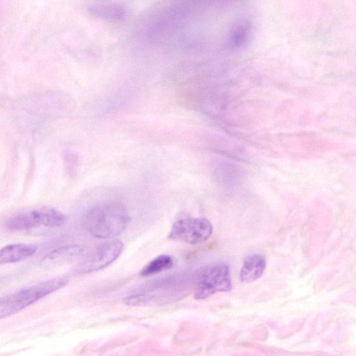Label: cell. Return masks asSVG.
Here are the masks:
<instances>
[{
    "mask_svg": "<svg viewBox=\"0 0 356 356\" xmlns=\"http://www.w3.org/2000/svg\"><path fill=\"white\" fill-rule=\"evenodd\" d=\"M212 232V225L207 220L183 218L174 224L169 238L189 244H198L206 242Z\"/></svg>",
    "mask_w": 356,
    "mask_h": 356,
    "instance_id": "cell-5",
    "label": "cell"
},
{
    "mask_svg": "<svg viewBox=\"0 0 356 356\" xmlns=\"http://www.w3.org/2000/svg\"><path fill=\"white\" fill-rule=\"evenodd\" d=\"M123 249V244L118 240L99 245L85 255L78 271L90 273L101 270L113 263L120 256Z\"/></svg>",
    "mask_w": 356,
    "mask_h": 356,
    "instance_id": "cell-6",
    "label": "cell"
},
{
    "mask_svg": "<svg viewBox=\"0 0 356 356\" xmlns=\"http://www.w3.org/2000/svg\"><path fill=\"white\" fill-rule=\"evenodd\" d=\"M67 283L68 279L65 277L55 278L0 298V319L19 312L45 297L63 289Z\"/></svg>",
    "mask_w": 356,
    "mask_h": 356,
    "instance_id": "cell-2",
    "label": "cell"
},
{
    "mask_svg": "<svg viewBox=\"0 0 356 356\" xmlns=\"http://www.w3.org/2000/svg\"><path fill=\"white\" fill-rule=\"evenodd\" d=\"M37 247L33 244H14L0 249V266L19 262L33 256Z\"/></svg>",
    "mask_w": 356,
    "mask_h": 356,
    "instance_id": "cell-7",
    "label": "cell"
},
{
    "mask_svg": "<svg viewBox=\"0 0 356 356\" xmlns=\"http://www.w3.org/2000/svg\"><path fill=\"white\" fill-rule=\"evenodd\" d=\"M252 34V25L247 20H242L232 28L230 36L229 44L233 49H239L247 45Z\"/></svg>",
    "mask_w": 356,
    "mask_h": 356,
    "instance_id": "cell-10",
    "label": "cell"
},
{
    "mask_svg": "<svg viewBox=\"0 0 356 356\" xmlns=\"http://www.w3.org/2000/svg\"><path fill=\"white\" fill-rule=\"evenodd\" d=\"M83 252L81 246L74 245L61 247L48 254L42 260V265L51 267L72 262Z\"/></svg>",
    "mask_w": 356,
    "mask_h": 356,
    "instance_id": "cell-8",
    "label": "cell"
},
{
    "mask_svg": "<svg viewBox=\"0 0 356 356\" xmlns=\"http://www.w3.org/2000/svg\"><path fill=\"white\" fill-rule=\"evenodd\" d=\"M130 218L127 209L121 203L107 201L98 203L86 213L85 227L90 233L99 239H112L127 229Z\"/></svg>",
    "mask_w": 356,
    "mask_h": 356,
    "instance_id": "cell-1",
    "label": "cell"
},
{
    "mask_svg": "<svg viewBox=\"0 0 356 356\" xmlns=\"http://www.w3.org/2000/svg\"><path fill=\"white\" fill-rule=\"evenodd\" d=\"M266 266V259L263 255L253 254L248 256L240 271L241 281L249 283L258 280L264 273Z\"/></svg>",
    "mask_w": 356,
    "mask_h": 356,
    "instance_id": "cell-9",
    "label": "cell"
},
{
    "mask_svg": "<svg viewBox=\"0 0 356 356\" xmlns=\"http://www.w3.org/2000/svg\"><path fill=\"white\" fill-rule=\"evenodd\" d=\"M174 262L171 256L162 255L154 259L141 269L142 276H150L172 268Z\"/></svg>",
    "mask_w": 356,
    "mask_h": 356,
    "instance_id": "cell-11",
    "label": "cell"
},
{
    "mask_svg": "<svg viewBox=\"0 0 356 356\" xmlns=\"http://www.w3.org/2000/svg\"><path fill=\"white\" fill-rule=\"evenodd\" d=\"M233 289L231 270L227 264L215 263L204 268L196 278V300H205L218 293L229 292Z\"/></svg>",
    "mask_w": 356,
    "mask_h": 356,
    "instance_id": "cell-3",
    "label": "cell"
},
{
    "mask_svg": "<svg viewBox=\"0 0 356 356\" xmlns=\"http://www.w3.org/2000/svg\"><path fill=\"white\" fill-rule=\"evenodd\" d=\"M66 217L54 208L40 207L21 211L14 213L7 222L11 231H28L41 227H59L65 224Z\"/></svg>",
    "mask_w": 356,
    "mask_h": 356,
    "instance_id": "cell-4",
    "label": "cell"
}]
</instances>
